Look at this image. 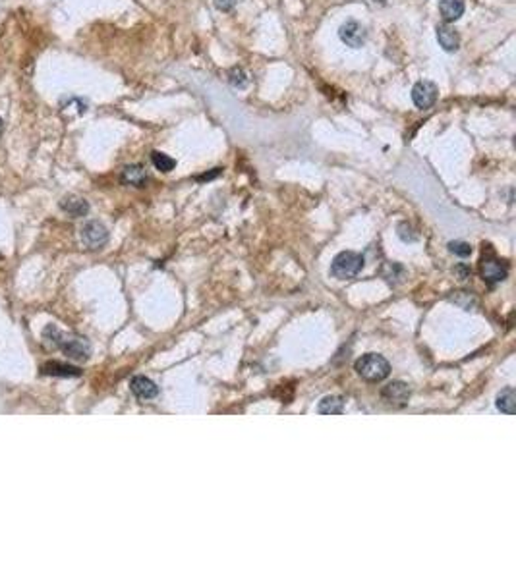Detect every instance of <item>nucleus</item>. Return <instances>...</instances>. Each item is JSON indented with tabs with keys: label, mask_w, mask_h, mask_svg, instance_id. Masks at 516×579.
Wrapping results in <instances>:
<instances>
[{
	"label": "nucleus",
	"mask_w": 516,
	"mask_h": 579,
	"mask_svg": "<svg viewBox=\"0 0 516 579\" xmlns=\"http://www.w3.org/2000/svg\"><path fill=\"white\" fill-rule=\"evenodd\" d=\"M43 336L45 340H49L51 344H54L58 350H63L64 354L72 359H80V361H85L89 354H91V344L82 338V336L76 334H66V332H60L56 326H47L43 330Z\"/></svg>",
	"instance_id": "1"
},
{
	"label": "nucleus",
	"mask_w": 516,
	"mask_h": 579,
	"mask_svg": "<svg viewBox=\"0 0 516 579\" xmlns=\"http://www.w3.org/2000/svg\"><path fill=\"white\" fill-rule=\"evenodd\" d=\"M356 373L368 383H381L391 373V363L379 354H366L356 361Z\"/></svg>",
	"instance_id": "2"
},
{
	"label": "nucleus",
	"mask_w": 516,
	"mask_h": 579,
	"mask_svg": "<svg viewBox=\"0 0 516 579\" xmlns=\"http://www.w3.org/2000/svg\"><path fill=\"white\" fill-rule=\"evenodd\" d=\"M363 269V257L354 251H342L330 263V275L339 280H350L358 276Z\"/></svg>",
	"instance_id": "3"
},
{
	"label": "nucleus",
	"mask_w": 516,
	"mask_h": 579,
	"mask_svg": "<svg viewBox=\"0 0 516 579\" xmlns=\"http://www.w3.org/2000/svg\"><path fill=\"white\" fill-rule=\"evenodd\" d=\"M339 37H341V41L344 43L346 47L360 49V47H363L366 41H368V31H366V27L361 25L360 21L348 20L346 23H342L341 25Z\"/></svg>",
	"instance_id": "4"
},
{
	"label": "nucleus",
	"mask_w": 516,
	"mask_h": 579,
	"mask_svg": "<svg viewBox=\"0 0 516 579\" xmlns=\"http://www.w3.org/2000/svg\"><path fill=\"white\" fill-rule=\"evenodd\" d=\"M437 97H439V89L434 82H427V80H422L418 82L412 87V101L418 109L422 111H427L431 109L435 102H437Z\"/></svg>",
	"instance_id": "5"
},
{
	"label": "nucleus",
	"mask_w": 516,
	"mask_h": 579,
	"mask_svg": "<svg viewBox=\"0 0 516 579\" xmlns=\"http://www.w3.org/2000/svg\"><path fill=\"white\" fill-rule=\"evenodd\" d=\"M82 240L89 249H101L109 242V230L99 220H91L82 228Z\"/></svg>",
	"instance_id": "6"
},
{
	"label": "nucleus",
	"mask_w": 516,
	"mask_h": 579,
	"mask_svg": "<svg viewBox=\"0 0 516 579\" xmlns=\"http://www.w3.org/2000/svg\"><path fill=\"white\" fill-rule=\"evenodd\" d=\"M482 278H484L487 284H499L503 282L508 275V266H506L503 261L499 259H491V257H485L482 261Z\"/></svg>",
	"instance_id": "7"
},
{
	"label": "nucleus",
	"mask_w": 516,
	"mask_h": 579,
	"mask_svg": "<svg viewBox=\"0 0 516 579\" xmlns=\"http://www.w3.org/2000/svg\"><path fill=\"white\" fill-rule=\"evenodd\" d=\"M381 394L385 398V402H389L391 406H406L408 398H410V388L401 381H394V383L383 388Z\"/></svg>",
	"instance_id": "8"
},
{
	"label": "nucleus",
	"mask_w": 516,
	"mask_h": 579,
	"mask_svg": "<svg viewBox=\"0 0 516 579\" xmlns=\"http://www.w3.org/2000/svg\"><path fill=\"white\" fill-rule=\"evenodd\" d=\"M130 388H132L134 396H137L139 400H153V398H157V394H159V386H157L151 378L142 375L132 378Z\"/></svg>",
	"instance_id": "9"
},
{
	"label": "nucleus",
	"mask_w": 516,
	"mask_h": 579,
	"mask_svg": "<svg viewBox=\"0 0 516 579\" xmlns=\"http://www.w3.org/2000/svg\"><path fill=\"white\" fill-rule=\"evenodd\" d=\"M120 180H122V183L132 185V188H145L149 176H147V172H145V168L142 164H128V166H124V170H122Z\"/></svg>",
	"instance_id": "10"
},
{
	"label": "nucleus",
	"mask_w": 516,
	"mask_h": 579,
	"mask_svg": "<svg viewBox=\"0 0 516 579\" xmlns=\"http://www.w3.org/2000/svg\"><path fill=\"white\" fill-rule=\"evenodd\" d=\"M437 41L447 52H454L458 51V47H460V35L449 23H443V25L437 27Z\"/></svg>",
	"instance_id": "11"
},
{
	"label": "nucleus",
	"mask_w": 516,
	"mask_h": 579,
	"mask_svg": "<svg viewBox=\"0 0 516 579\" xmlns=\"http://www.w3.org/2000/svg\"><path fill=\"white\" fill-rule=\"evenodd\" d=\"M439 12L445 23L456 21L464 14V0H439Z\"/></svg>",
	"instance_id": "12"
},
{
	"label": "nucleus",
	"mask_w": 516,
	"mask_h": 579,
	"mask_svg": "<svg viewBox=\"0 0 516 579\" xmlns=\"http://www.w3.org/2000/svg\"><path fill=\"white\" fill-rule=\"evenodd\" d=\"M60 209L66 211L70 216H83L89 211V205H87L85 199L78 197V195H68V197H64L63 201H60Z\"/></svg>",
	"instance_id": "13"
},
{
	"label": "nucleus",
	"mask_w": 516,
	"mask_h": 579,
	"mask_svg": "<svg viewBox=\"0 0 516 579\" xmlns=\"http://www.w3.org/2000/svg\"><path fill=\"white\" fill-rule=\"evenodd\" d=\"M43 373L51 376H80L82 369L74 365H66V363H58V361H49L47 365H43Z\"/></svg>",
	"instance_id": "14"
},
{
	"label": "nucleus",
	"mask_w": 516,
	"mask_h": 579,
	"mask_svg": "<svg viewBox=\"0 0 516 579\" xmlns=\"http://www.w3.org/2000/svg\"><path fill=\"white\" fill-rule=\"evenodd\" d=\"M515 406H516V392L513 386H508V388H505V390H501L499 392V396H497V407L503 411V413H506V416H513L515 413Z\"/></svg>",
	"instance_id": "15"
},
{
	"label": "nucleus",
	"mask_w": 516,
	"mask_h": 579,
	"mask_svg": "<svg viewBox=\"0 0 516 579\" xmlns=\"http://www.w3.org/2000/svg\"><path fill=\"white\" fill-rule=\"evenodd\" d=\"M317 409L323 416H339L344 409V400L341 396H325L319 402Z\"/></svg>",
	"instance_id": "16"
},
{
	"label": "nucleus",
	"mask_w": 516,
	"mask_h": 579,
	"mask_svg": "<svg viewBox=\"0 0 516 579\" xmlns=\"http://www.w3.org/2000/svg\"><path fill=\"white\" fill-rule=\"evenodd\" d=\"M151 163H153V166H155L157 170H161V172H170L176 166L175 159L161 151L151 152Z\"/></svg>",
	"instance_id": "17"
},
{
	"label": "nucleus",
	"mask_w": 516,
	"mask_h": 579,
	"mask_svg": "<svg viewBox=\"0 0 516 579\" xmlns=\"http://www.w3.org/2000/svg\"><path fill=\"white\" fill-rule=\"evenodd\" d=\"M228 82H230L232 87L244 89L248 85V76H246V71L242 70V68H232L230 73H228Z\"/></svg>",
	"instance_id": "18"
},
{
	"label": "nucleus",
	"mask_w": 516,
	"mask_h": 579,
	"mask_svg": "<svg viewBox=\"0 0 516 579\" xmlns=\"http://www.w3.org/2000/svg\"><path fill=\"white\" fill-rule=\"evenodd\" d=\"M449 249H451L454 255H460V257H468V255L472 253V247H470V244H466V242H451V244H449Z\"/></svg>",
	"instance_id": "19"
},
{
	"label": "nucleus",
	"mask_w": 516,
	"mask_h": 579,
	"mask_svg": "<svg viewBox=\"0 0 516 579\" xmlns=\"http://www.w3.org/2000/svg\"><path fill=\"white\" fill-rule=\"evenodd\" d=\"M238 0H215V6H217L221 12H230L234 6H236Z\"/></svg>",
	"instance_id": "20"
},
{
	"label": "nucleus",
	"mask_w": 516,
	"mask_h": 579,
	"mask_svg": "<svg viewBox=\"0 0 516 579\" xmlns=\"http://www.w3.org/2000/svg\"><path fill=\"white\" fill-rule=\"evenodd\" d=\"M218 174H221V168H215L211 174H205V176H197V180H213V178H217Z\"/></svg>",
	"instance_id": "21"
},
{
	"label": "nucleus",
	"mask_w": 516,
	"mask_h": 579,
	"mask_svg": "<svg viewBox=\"0 0 516 579\" xmlns=\"http://www.w3.org/2000/svg\"><path fill=\"white\" fill-rule=\"evenodd\" d=\"M456 273H460V280H466L468 275H470V271H468L466 266H462V264H460V266H456Z\"/></svg>",
	"instance_id": "22"
},
{
	"label": "nucleus",
	"mask_w": 516,
	"mask_h": 579,
	"mask_svg": "<svg viewBox=\"0 0 516 579\" xmlns=\"http://www.w3.org/2000/svg\"><path fill=\"white\" fill-rule=\"evenodd\" d=\"M2 132H4V120L0 118V135H2Z\"/></svg>",
	"instance_id": "23"
},
{
	"label": "nucleus",
	"mask_w": 516,
	"mask_h": 579,
	"mask_svg": "<svg viewBox=\"0 0 516 579\" xmlns=\"http://www.w3.org/2000/svg\"><path fill=\"white\" fill-rule=\"evenodd\" d=\"M372 2H385V0H372Z\"/></svg>",
	"instance_id": "24"
}]
</instances>
